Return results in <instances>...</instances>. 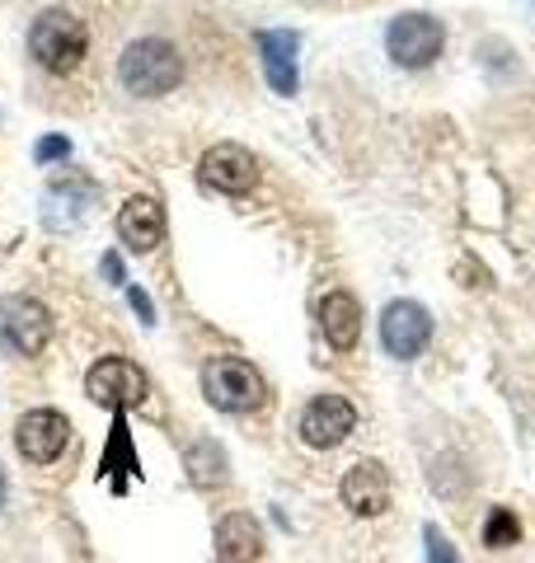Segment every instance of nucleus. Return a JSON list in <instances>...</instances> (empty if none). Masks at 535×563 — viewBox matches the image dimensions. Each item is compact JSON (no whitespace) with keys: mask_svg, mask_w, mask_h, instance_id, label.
Masks as SVG:
<instances>
[{"mask_svg":"<svg viewBox=\"0 0 535 563\" xmlns=\"http://www.w3.org/2000/svg\"><path fill=\"white\" fill-rule=\"evenodd\" d=\"M128 301H132V310L141 314V324H155V306H151V296L141 291V287H132V282H128Z\"/></svg>","mask_w":535,"mask_h":563,"instance_id":"nucleus-21","label":"nucleus"},{"mask_svg":"<svg viewBox=\"0 0 535 563\" xmlns=\"http://www.w3.org/2000/svg\"><path fill=\"white\" fill-rule=\"evenodd\" d=\"M217 554L221 563H259L263 554V526L249 512H230L217 521Z\"/></svg>","mask_w":535,"mask_h":563,"instance_id":"nucleus-16","label":"nucleus"},{"mask_svg":"<svg viewBox=\"0 0 535 563\" xmlns=\"http://www.w3.org/2000/svg\"><path fill=\"white\" fill-rule=\"evenodd\" d=\"M319 329H325L329 347H338V352L357 347V339H362V306H357V296L329 291L325 301H319Z\"/></svg>","mask_w":535,"mask_h":563,"instance_id":"nucleus-15","label":"nucleus"},{"mask_svg":"<svg viewBox=\"0 0 535 563\" xmlns=\"http://www.w3.org/2000/svg\"><path fill=\"white\" fill-rule=\"evenodd\" d=\"M95 198H99V188L85 184V179L52 184L47 198H43V221L52 225V231H70V225H80L89 217V202H95Z\"/></svg>","mask_w":535,"mask_h":563,"instance_id":"nucleus-14","label":"nucleus"},{"mask_svg":"<svg viewBox=\"0 0 535 563\" xmlns=\"http://www.w3.org/2000/svg\"><path fill=\"white\" fill-rule=\"evenodd\" d=\"M423 540H427V563H460V554H456V544L446 540L437 526H423Z\"/></svg>","mask_w":535,"mask_h":563,"instance_id":"nucleus-19","label":"nucleus"},{"mask_svg":"<svg viewBox=\"0 0 535 563\" xmlns=\"http://www.w3.org/2000/svg\"><path fill=\"white\" fill-rule=\"evenodd\" d=\"M0 339H6L20 357H43V347L52 339V314L33 296H10L0 301Z\"/></svg>","mask_w":535,"mask_h":563,"instance_id":"nucleus-6","label":"nucleus"},{"mask_svg":"<svg viewBox=\"0 0 535 563\" xmlns=\"http://www.w3.org/2000/svg\"><path fill=\"white\" fill-rule=\"evenodd\" d=\"M381 343L390 357H418V352L433 343V314H427L418 301H390L381 314Z\"/></svg>","mask_w":535,"mask_h":563,"instance_id":"nucleus-10","label":"nucleus"},{"mask_svg":"<svg viewBox=\"0 0 535 563\" xmlns=\"http://www.w3.org/2000/svg\"><path fill=\"white\" fill-rule=\"evenodd\" d=\"M254 47H259V57H263V76L268 85H273L277 95H296V85H301V62H296V52H301V38L292 29H259L254 33Z\"/></svg>","mask_w":535,"mask_h":563,"instance_id":"nucleus-11","label":"nucleus"},{"mask_svg":"<svg viewBox=\"0 0 535 563\" xmlns=\"http://www.w3.org/2000/svg\"><path fill=\"white\" fill-rule=\"evenodd\" d=\"M203 395L211 409H221V413H249L263 404L268 385L244 357H211L203 366Z\"/></svg>","mask_w":535,"mask_h":563,"instance_id":"nucleus-3","label":"nucleus"},{"mask_svg":"<svg viewBox=\"0 0 535 563\" xmlns=\"http://www.w3.org/2000/svg\"><path fill=\"white\" fill-rule=\"evenodd\" d=\"M99 268H103V277H109V282H122V263H118V254H103Z\"/></svg>","mask_w":535,"mask_h":563,"instance_id":"nucleus-22","label":"nucleus"},{"mask_svg":"<svg viewBox=\"0 0 535 563\" xmlns=\"http://www.w3.org/2000/svg\"><path fill=\"white\" fill-rule=\"evenodd\" d=\"M29 52L47 70H76L89 52V29L76 10L52 5L29 24Z\"/></svg>","mask_w":535,"mask_h":563,"instance_id":"nucleus-2","label":"nucleus"},{"mask_svg":"<svg viewBox=\"0 0 535 563\" xmlns=\"http://www.w3.org/2000/svg\"><path fill=\"white\" fill-rule=\"evenodd\" d=\"M146 390H151V380L132 357H99L95 366H89V376H85V395L95 399L99 409H109V413L137 409V404L146 399Z\"/></svg>","mask_w":535,"mask_h":563,"instance_id":"nucleus-4","label":"nucleus"},{"mask_svg":"<svg viewBox=\"0 0 535 563\" xmlns=\"http://www.w3.org/2000/svg\"><path fill=\"white\" fill-rule=\"evenodd\" d=\"M198 174H203L207 188L240 198V192H249L259 184V161H254V151H249V146H240V141H217V146L203 155Z\"/></svg>","mask_w":535,"mask_h":563,"instance_id":"nucleus-7","label":"nucleus"},{"mask_svg":"<svg viewBox=\"0 0 535 563\" xmlns=\"http://www.w3.org/2000/svg\"><path fill=\"white\" fill-rule=\"evenodd\" d=\"M338 498H343V507L352 517H381L390 507V474L381 461H357L343 484H338Z\"/></svg>","mask_w":535,"mask_h":563,"instance_id":"nucleus-12","label":"nucleus"},{"mask_svg":"<svg viewBox=\"0 0 535 563\" xmlns=\"http://www.w3.org/2000/svg\"><path fill=\"white\" fill-rule=\"evenodd\" d=\"M70 442V418L62 409H29L14 428V446L33 465H52Z\"/></svg>","mask_w":535,"mask_h":563,"instance_id":"nucleus-9","label":"nucleus"},{"mask_svg":"<svg viewBox=\"0 0 535 563\" xmlns=\"http://www.w3.org/2000/svg\"><path fill=\"white\" fill-rule=\"evenodd\" d=\"M66 155H70V141H66V136H43L39 146H33V161H39V165H47V161H66Z\"/></svg>","mask_w":535,"mask_h":563,"instance_id":"nucleus-20","label":"nucleus"},{"mask_svg":"<svg viewBox=\"0 0 535 563\" xmlns=\"http://www.w3.org/2000/svg\"><path fill=\"white\" fill-rule=\"evenodd\" d=\"M352 428H357V409L343 395H315L301 409V442L315 451H334L338 442H348Z\"/></svg>","mask_w":535,"mask_h":563,"instance_id":"nucleus-8","label":"nucleus"},{"mask_svg":"<svg viewBox=\"0 0 535 563\" xmlns=\"http://www.w3.org/2000/svg\"><path fill=\"white\" fill-rule=\"evenodd\" d=\"M160 235H165V207H160L155 198H146V192H137V198L122 202L118 211V240L128 244L132 254H151Z\"/></svg>","mask_w":535,"mask_h":563,"instance_id":"nucleus-13","label":"nucleus"},{"mask_svg":"<svg viewBox=\"0 0 535 563\" xmlns=\"http://www.w3.org/2000/svg\"><path fill=\"white\" fill-rule=\"evenodd\" d=\"M516 540H522V521H516V512H507V507H493L489 521H484V544H489V550H512Z\"/></svg>","mask_w":535,"mask_h":563,"instance_id":"nucleus-18","label":"nucleus"},{"mask_svg":"<svg viewBox=\"0 0 535 563\" xmlns=\"http://www.w3.org/2000/svg\"><path fill=\"white\" fill-rule=\"evenodd\" d=\"M184 465H188V479L198 484V488H217V484H226V451L211 442V437H203V442H193V446H188Z\"/></svg>","mask_w":535,"mask_h":563,"instance_id":"nucleus-17","label":"nucleus"},{"mask_svg":"<svg viewBox=\"0 0 535 563\" xmlns=\"http://www.w3.org/2000/svg\"><path fill=\"white\" fill-rule=\"evenodd\" d=\"M6 488H10V479H6V470H0V507H6Z\"/></svg>","mask_w":535,"mask_h":563,"instance_id":"nucleus-23","label":"nucleus"},{"mask_svg":"<svg viewBox=\"0 0 535 563\" xmlns=\"http://www.w3.org/2000/svg\"><path fill=\"white\" fill-rule=\"evenodd\" d=\"M118 80L128 85V95H137V99H160V95L178 90V80H184V57H178V47L165 38H137V43L122 47Z\"/></svg>","mask_w":535,"mask_h":563,"instance_id":"nucleus-1","label":"nucleus"},{"mask_svg":"<svg viewBox=\"0 0 535 563\" xmlns=\"http://www.w3.org/2000/svg\"><path fill=\"white\" fill-rule=\"evenodd\" d=\"M441 47H446V33L441 24L433 20V14H400V20H390L385 29V52L395 57L404 70H423V66H433L441 57Z\"/></svg>","mask_w":535,"mask_h":563,"instance_id":"nucleus-5","label":"nucleus"}]
</instances>
